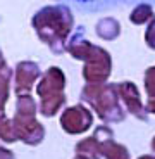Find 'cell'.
Masks as SVG:
<instances>
[{
	"mask_svg": "<svg viewBox=\"0 0 155 159\" xmlns=\"http://www.w3.org/2000/svg\"><path fill=\"white\" fill-rule=\"evenodd\" d=\"M17 92L21 90H29L33 87V81L38 78L40 71L38 66H35L33 62H24L17 66Z\"/></svg>",
	"mask_w": 155,
	"mask_h": 159,
	"instance_id": "1",
	"label": "cell"
},
{
	"mask_svg": "<svg viewBox=\"0 0 155 159\" xmlns=\"http://www.w3.org/2000/svg\"><path fill=\"white\" fill-rule=\"evenodd\" d=\"M9 76L7 73H0V104H4L9 95Z\"/></svg>",
	"mask_w": 155,
	"mask_h": 159,
	"instance_id": "2",
	"label": "cell"
},
{
	"mask_svg": "<svg viewBox=\"0 0 155 159\" xmlns=\"http://www.w3.org/2000/svg\"><path fill=\"white\" fill-rule=\"evenodd\" d=\"M0 159H14V154L7 149H0Z\"/></svg>",
	"mask_w": 155,
	"mask_h": 159,
	"instance_id": "3",
	"label": "cell"
}]
</instances>
